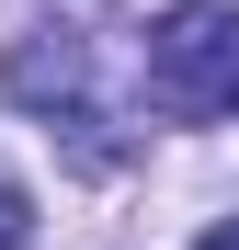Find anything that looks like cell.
Listing matches in <instances>:
<instances>
[{
    "mask_svg": "<svg viewBox=\"0 0 239 250\" xmlns=\"http://www.w3.org/2000/svg\"><path fill=\"white\" fill-rule=\"evenodd\" d=\"M148 91L171 114H239V12L228 0H182L148 23Z\"/></svg>",
    "mask_w": 239,
    "mask_h": 250,
    "instance_id": "cell-1",
    "label": "cell"
},
{
    "mask_svg": "<svg viewBox=\"0 0 239 250\" xmlns=\"http://www.w3.org/2000/svg\"><path fill=\"white\" fill-rule=\"evenodd\" d=\"M205 250H239V228H205Z\"/></svg>",
    "mask_w": 239,
    "mask_h": 250,
    "instance_id": "cell-4",
    "label": "cell"
},
{
    "mask_svg": "<svg viewBox=\"0 0 239 250\" xmlns=\"http://www.w3.org/2000/svg\"><path fill=\"white\" fill-rule=\"evenodd\" d=\"M12 103H34V114H68L80 103V34L68 23H34L12 46Z\"/></svg>",
    "mask_w": 239,
    "mask_h": 250,
    "instance_id": "cell-2",
    "label": "cell"
},
{
    "mask_svg": "<svg viewBox=\"0 0 239 250\" xmlns=\"http://www.w3.org/2000/svg\"><path fill=\"white\" fill-rule=\"evenodd\" d=\"M23 239H34V205H23V182H12V171H0V250H23Z\"/></svg>",
    "mask_w": 239,
    "mask_h": 250,
    "instance_id": "cell-3",
    "label": "cell"
}]
</instances>
